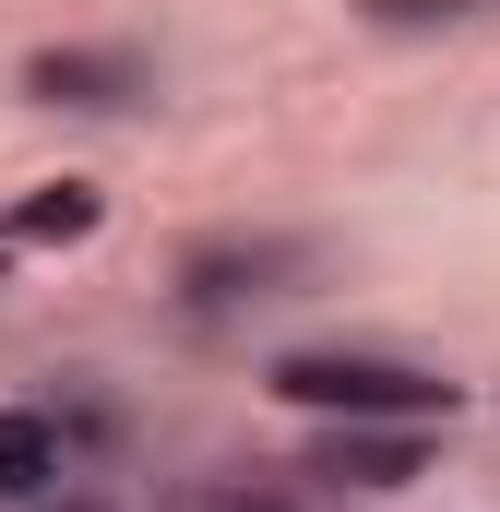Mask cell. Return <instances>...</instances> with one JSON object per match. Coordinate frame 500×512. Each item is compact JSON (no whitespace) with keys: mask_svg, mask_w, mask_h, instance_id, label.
<instances>
[{"mask_svg":"<svg viewBox=\"0 0 500 512\" xmlns=\"http://www.w3.org/2000/svg\"><path fill=\"white\" fill-rule=\"evenodd\" d=\"M274 405H298V417H453L465 382H441V370H417V358H381V346H286L274 370H262Z\"/></svg>","mask_w":500,"mask_h":512,"instance_id":"1","label":"cell"},{"mask_svg":"<svg viewBox=\"0 0 500 512\" xmlns=\"http://www.w3.org/2000/svg\"><path fill=\"white\" fill-rule=\"evenodd\" d=\"M429 465V429L417 417H322L310 429V453H298V477H322V489H405Z\"/></svg>","mask_w":500,"mask_h":512,"instance_id":"2","label":"cell"},{"mask_svg":"<svg viewBox=\"0 0 500 512\" xmlns=\"http://www.w3.org/2000/svg\"><path fill=\"white\" fill-rule=\"evenodd\" d=\"M310 239H203V251L179 262V298L191 310H250V298H298L310 286Z\"/></svg>","mask_w":500,"mask_h":512,"instance_id":"3","label":"cell"},{"mask_svg":"<svg viewBox=\"0 0 500 512\" xmlns=\"http://www.w3.org/2000/svg\"><path fill=\"white\" fill-rule=\"evenodd\" d=\"M24 96L36 108H96V120H120L155 96V72H143V48H36L24 60Z\"/></svg>","mask_w":500,"mask_h":512,"instance_id":"4","label":"cell"},{"mask_svg":"<svg viewBox=\"0 0 500 512\" xmlns=\"http://www.w3.org/2000/svg\"><path fill=\"white\" fill-rule=\"evenodd\" d=\"M108 227V191L96 179H48V191H24L12 215H0V251H72V239H96Z\"/></svg>","mask_w":500,"mask_h":512,"instance_id":"5","label":"cell"},{"mask_svg":"<svg viewBox=\"0 0 500 512\" xmlns=\"http://www.w3.org/2000/svg\"><path fill=\"white\" fill-rule=\"evenodd\" d=\"M36 489H60V417L0 405V501H36Z\"/></svg>","mask_w":500,"mask_h":512,"instance_id":"6","label":"cell"},{"mask_svg":"<svg viewBox=\"0 0 500 512\" xmlns=\"http://www.w3.org/2000/svg\"><path fill=\"white\" fill-rule=\"evenodd\" d=\"M358 12H370L381 36H429V24H477L489 0H358Z\"/></svg>","mask_w":500,"mask_h":512,"instance_id":"7","label":"cell"},{"mask_svg":"<svg viewBox=\"0 0 500 512\" xmlns=\"http://www.w3.org/2000/svg\"><path fill=\"white\" fill-rule=\"evenodd\" d=\"M155 512H286L274 489H227V477H191V489H167Z\"/></svg>","mask_w":500,"mask_h":512,"instance_id":"8","label":"cell"}]
</instances>
